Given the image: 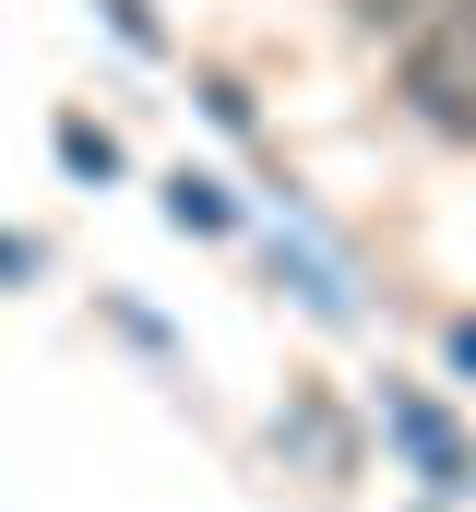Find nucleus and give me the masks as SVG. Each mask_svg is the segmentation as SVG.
I'll return each mask as SVG.
<instances>
[{
  "label": "nucleus",
  "mask_w": 476,
  "mask_h": 512,
  "mask_svg": "<svg viewBox=\"0 0 476 512\" xmlns=\"http://www.w3.org/2000/svg\"><path fill=\"white\" fill-rule=\"evenodd\" d=\"M381 429L405 441V465H417V477H429L441 501H465V489H476V453H465V429H453V417H441L429 393H381Z\"/></svg>",
  "instance_id": "f03ea898"
},
{
  "label": "nucleus",
  "mask_w": 476,
  "mask_h": 512,
  "mask_svg": "<svg viewBox=\"0 0 476 512\" xmlns=\"http://www.w3.org/2000/svg\"><path fill=\"white\" fill-rule=\"evenodd\" d=\"M167 227H191V239H227V227H238L227 179H203V167H179V179H167Z\"/></svg>",
  "instance_id": "7ed1b4c3"
},
{
  "label": "nucleus",
  "mask_w": 476,
  "mask_h": 512,
  "mask_svg": "<svg viewBox=\"0 0 476 512\" xmlns=\"http://www.w3.org/2000/svg\"><path fill=\"white\" fill-rule=\"evenodd\" d=\"M274 262H286V286H298V298H310L322 322H357V298L334 286V262H322V251H274Z\"/></svg>",
  "instance_id": "423d86ee"
},
{
  "label": "nucleus",
  "mask_w": 476,
  "mask_h": 512,
  "mask_svg": "<svg viewBox=\"0 0 476 512\" xmlns=\"http://www.w3.org/2000/svg\"><path fill=\"white\" fill-rule=\"evenodd\" d=\"M36 274V239H0V286H24Z\"/></svg>",
  "instance_id": "6e6552de"
},
{
  "label": "nucleus",
  "mask_w": 476,
  "mask_h": 512,
  "mask_svg": "<svg viewBox=\"0 0 476 512\" xmlns=\"http://www.w3.org/2000/svg\"><path fill=\"white\" fill-rule=\"evenodd\" d=\"M441 12H453V0H346V24H357V36H381V48H405V36L441 24Z\"/></svg>",
  "instance_id": "20e7f679"
},
{
  "label": "nucleus",
  "mask_w": 476,
  "mask_h": 512,
  "mask_svg": "<svg viewBox=\"0 0 476 512\" xmlns=\"http://www.w3.org/2000/svg\"><path fill=\"white\" fill-rule=\"evenodd\" d=\"M393 96H405L417 131L476 143V0H453L441 24H417V36L393 48Z\"/></svg>",
  "instance_id": "f257e3e1"
},
{
  "label": "nucleus",
  "mask_w": 476,
  "mask_h": 512,
  "mask_svg": "<svg viewBox=\"0 0 476 512\" xmlns=\"http://www.w3.org/2000/svg\"><path fill=\"white\" fill-rule=\"evenodd\" d=\"M453 370H465V382H476V322H453Z\"/></svg>",
  "instance_id": "1a4fd4ad"
},
{
  "label": "nucleus",
  "mask_w": 476,
  "mask_h": 512,
  "mask_svg": "<svg viewBox=\"0 0 476 512\" xmlns=\"http://www.w3.org/2000/svg\"><path fill=\"white\" fill-rule=\"evenodd\" d=\"M48 143H60V167H72V179H96V191H108V179H119V143H108V131H96V120H60V131H48Z\"/></svg>",
  "instance_id": "39448f33"
},
{
  "label": "nucleus",
  "mask_w": 476,
  "mask_h": 512,
  "mask_svg": "<svg viewBox=\"0 0 476 512\" xmlns=\"http://www.w3.org/2000/svg\"><path fill=\"white\" fill-rule=\"evenodd\" d=\"M96 12H108V36L131 48V60H155V48H167V24H155V0H96Z\"/></svg>",
  "instance_id": "0eeeda50"
}]
</instances>
